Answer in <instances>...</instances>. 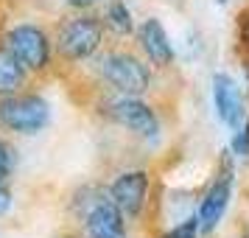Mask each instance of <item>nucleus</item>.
<instances>
[{"label": "nucleus", "mask_w": 249, "mask_h": 238, "mask_svg": "<svg viewBox=\"0 0 249 238\" xmlns=\"http://www.w3.org/2000/svg\"><path fill=\"white\" fill-rule=\"evenodd\" d=\"M70 6H76V9H87V6H92V3H98V0H68Z\"/></svg>", "instance_id": "nucleus-17"}, {"label": "nucleus", "mask_w": 249, "mask_h": 238, "mask_svg": "<svg viewBox=\"0 0 249 238\" xmlns=\"http://www.w3.org/2000/svg\"><path fill=\"white\" fill-rule=\"evenodd\" d=\"M6 48L12 51L14 56L20 59V65L25 70H42L51 59V42L48 34L36 25H14L12 31L6 34Z\"/></svg>", "instance_id": "nucleus-4"}, {"label": "nucleus", "mask_w": 249, "mask_h": 238, "mask_svg": "<svg viewBox=\"0 0 249 238\" xmlns=\"http://www.w3.org/2000/svg\"><path fill=\"white\" fill-rule=\"evenodd\" d=\"M48 101L31 92H9L0 98V124L20 135H34L48 124Z\"/></svg>", "instance_id": "nucleus-1"}, {"label": "nucleus", "mask_w": 249, "mask_h": 238, "mask_svg": "<svg viewBox=\"0 0 249 238\" xmlns=\"http://www.w3.org/2000/svg\"><path fill=\"white\" fill-rule=\"evenodd\" d=\"M140 48H143V54L148 56V62H154L160 68H168L171 62H174V48L168 42V34H165V28L160 20H146V23L140 25Z\"/></svg>", "instance_id": "nucleus-10"}, {"label": "nucleus", "mask_w": 249, "mask_h": 238, "mask_svg": "<svg viewBox=\"0 0 249 238\" xmlns=\"http://www.w3.org/2000/svg\"><path fill=\"white\" fill-rule=\"evenodd\" d=\"M230 191H232V168L227 165L215 177L213 185L207 188L202 204H199V213H196V219H199V233H213L215 227H218L227 204H230Z\"/></svg>", "instance_id": "nucleus-5"}, {"label": "nucleus", "mask_w": 249, "mask_h": 238, "mask_svg": "<svg viewBox=\"0 0 249 238\" xmlns=\"http://www.w3.org/2000/svg\"><path fill=\"white\" fill-rule=\"evenodd\" d=\"M9 207H12V191H9V188L0 182V216L6 213Z\"/></svg>", "instance_id": "nucleus-15"}, {"label": "nucleus", "mask_w": 249, "mask_h": 238, "mask_svg": "<svg viewBox=\"0 0 249 238\" xmlns=\"http://www.w3.org/2000/svg\"><path fill=\"white\" fill-rule=\"evenodd\" d=\"M104 39V25L98 17L92 14H79L59 28L56 45L59 54L68 59H87L92 56L98 48H101Z\"/></svg>", "instance_id": "nucleus-2"}, {"label": "nucleus", "mask_w": 249, "mask_h": 238, "mask_svg": "<svg viewBox=\"0 0 249 238\" xmlns=\"http://www.w3.org/2000/svg\"><path fill=\"white\" fill-rule=\"evenodd\" d=\"M218 3H227V0H218Z\"/></svg>", "instance_id": "nucleus-18"}, {"label": "nucleus", "mask_w": 249, "mask_h": 238, "mask_svg": "<svg viewBox=\"0 0 249 238\" xmlns=\"http://www.w3.org/2000/svg\"><path fill=\"white\" fill-rule=\"evenodd\" d=\"M104 20H107V25H109V31L118 37H126L132 34V12L126 9L124 0H112L109 6H107V14H104Z\"/></svg>", "instance_id": "nucleus-12"}, {"label": "nucleus", "mask_w": 249, "mask_h": 238, "mask_svg": "<svg viewBox=\"0 0 249 238\" xmlns=\"http://www.w3.org/2000/svg\"><path fill=\"white\" fill-rule=\"evenodd\" d=\"M213 98H215L218 118L224 124L230 126L241 124V118H244V95H241V87L227 73H215L213 76Z\"/></svg>", "instance_id": "nucleus-9"}, {"label": "nucleus", "mask_w": 249, "mask_h": 238, "mask_svg": "<svg viewBox=\"0 0 249 238\" xmlns=\"http://www.w3.org/2000/svg\"><path fill=\"white\" fill-rule=\"evenodd\" d=\"M109 115L121 126H126L129 132H135L140 137H154L157 135V115L151 112V107L143 101H137L135 95H126L121 101H112L109 104Z\"/></svg>", "instance_id": "nucleus-6"}, {"label": "nucleus", "mask_w": 249, "mask_h": 238, "mask_svg": "<svg viewBox=\"0 0 249 238\" xmlns=\"http://www.w3.org/2000/svg\"><path fill=\"white\" fill-rule=\"evenodd\" d=\"M14 163H17V154H14L12 143H6V140H0V182H6L12 177L14 171Z\"/></svg>", "instance_id": "nucleus-13"}, {"label": "nucleus", "mask_w": 249, "mask_h": 238, "mask_svg": "<svg viewBox=\"0 0 249 238\" xmlns=\"http://www.w3.org/2000/svg\"><path fill=\"white\" fill-rule=\"evenodd\" d=\"M148 193V174L146 171H129L121 174L109 185V199H112L124 216H140Z\"/></svg>", "instance_id": "nucleus-7"}, {"label": "nucleus", "mask_w": 249, "mask_h": 238, "mask_svg": "<svg viewBox=\"0 0 249 238\" xmlns=\"http://www.w3.org/2000/svg\"><path fill=\"white\" fill-rule=\"evenodd\" d=\"M241 20H244V17H241ZM241 37H244V42L249 45V14H247V20L241 23Z\"/></svg>", "instance_id": "nucleus-16"}, {"label": "nucleus", "mask_w": 249, "mask_h": 238, "mask_svg": "<svg viewBox=\"0 0 249 238\" xmlns=\"http://www.w3.org/2000/svg\"><path fill=\"white\" fill-rule=\"evenodd\" d=\"M199 236V219H188L179 227H174L171 233H165V238H196Z\"/></svg>", "instance_id": "nucleus-14"}, {"label": "nucleus", "mask_w": 249, "mask_h": 238, "mask_svg": "<svg viewBox=\"0 0 249 238\" xmlns=\"http://www.w3.org/2000/svg\"><path fill=\"white\" fill-rule=\"evenodd\" d=\"M87 236L90 238H126V227H124V213L121 207L104 196L90 207L87 213Z\"/></svg>", "instance_id": "nucleus-8"}, {"label": "nucleus", "mask_w": 249, "mask_h": 238, "mask_svg": "<svg viewBox=\"0 0 249 238\" xmlns=\"http://www.w3.org/2000/svg\"><path fill=\"white\" fill-rule=\"evenodd\" d=\"M25 81V68L6 45H0V95L20 92Z\"/></svg>", "instance_id": "nucleus-11"}, {"label": "nucleus", "mask_w": 249, "mask_h": 238, "mask_svg": "<svg viewBox=\"0 0 249 238\" xmlns=\"http://www.w3.org/2000/svg\"><path fill=\"white\" fill-rule=\"evenodd\" d=\"M101 76L115 90L126 95H140L151 87V70L132 54H107L101 59Z\"/></svg>", "instance_id": "nucleus-3"}]
</instances>
